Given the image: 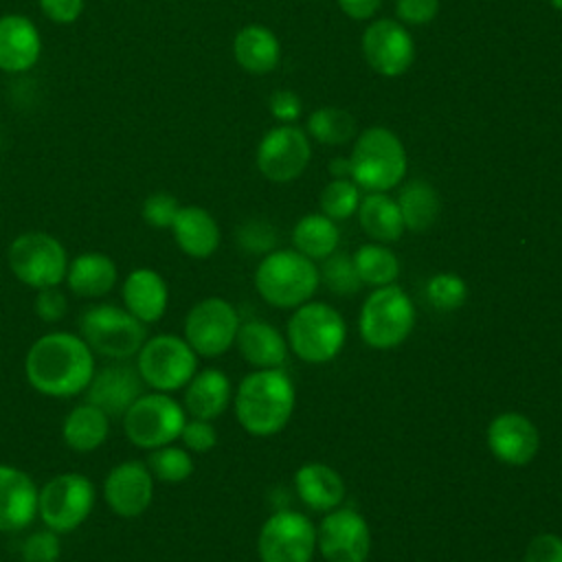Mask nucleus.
<instances>
[{
	"label": "nucleus",
	"mask_w": 562,
	"mask_h": 562,
	"mask_svg": "<svg viewBox=\"0 0 562 562\" xmlns=\"http://www.w3.org/2000/svg\"><path fill=\"white\" fill-rule=\"evenodd\" d=\"M94 485L86 474L61 472L37 492V518L55 533L75 531L94 507Z\"/></svg>",
	"instance_id": "nucleus-8"
},
{
	"label": "nucleus",
	"mask_w": 562,
	"mask_h": 562,
	"mask_svg": "<svg viewBox=\"0 0 562 562\" xmlns=\"http://www.w3.org/2000/svg\"><path fill=\"white\" fill-rule=\"evenodd\" d=\"M180 439L189 452H209L217 443V432L211 422L193 417L191 422H184Z\"/></svg>",
	"instance_id": "nucleus-42"
},
{
	"label": "nucleus",
	"mask_w": 562,
	"mask_h": 562,
	"mask_svg": "<svg viewBox=\"0 0 562 562\" xmlns=\"http://www.w3.org/2000/svg\"><path fill=\"white\" fill-rule=\"evenodd\" d=\"M116 266L103 252H81L68 261L66 283L72 294L83 299L105 296L116 285Z\"/></svg>",
	"instance_id": "nucleus-28"
},
{
	"label": "nucleus",
	"mask_w": 562,
	"mask_h": 562,
	"mask_svg": "<svg viewBox=\"0 0 562 562\" xmlns=\"http://www.w3.org/2000/svg\"><path fill=\"white\" fill-rule=\"evenodd\" d=\"M316 529L301 512L272 514L259 531L257 551L261 562H312Z\"/></svg>",
	"instance_id": "nucleus-13"
},
{
	"label": "nucleus",
	"mask_w": 562,
	"mask_h": 562,
	"mask_svg": "<svg viewBox=\"0 0 562 562\" xmlns=\"http://www.w3.org/2000/svg\"><path fill=\"white\" fill-rule=\"evenodd\" d=\"M143 389L145 382L138 369L116 362L94 371L86 389V402L99 406L108 417H123L125 411L145 393Z\"/></svg>",
	"instance_id": "nucleus-18"
},
{
	"label": "nucleus",
	"mask_w": 562,
	"mask_h": 562,
	"mask_svg": "<svg viewBox=\"0 0 562 562\" xmlns=\"http://www.w3.org/2000/svg\"><path fill=\"white\" fill-rule=\"evenodd\" d=\"M351 180L367 193H386L406 176V149L395 132L382 125L356 136L349 154Z\"/></svg>",
	"instance_id": "nucleus-3"
},
{
	"label": "nucleus",
	"mask_w": 562,
	"mask_h": 562,
	"mask_svg": "<svg viewBox=\"0 0 562 562\" xmlns=\"http://www.w3.org/2000/svg\"><path fill=\"white\" fill-rule=\"evenodd\" d=\"M329 173L334 178H351V162H349V156L342 158V156H336L329 165Z\"/></svg>",
	"instance_id": "nucleus-48"
},
{
	"label": "nucleus",
	"mask_w": 562,
	"mask_h": 562,
	"mask_svg": "<svg viewBox=\"0 0 562 562\" xmlns=\"http://www.w3.org/2000/svg\"><path fill=\"white\" fill-rule=\"evenodd\" d=\"M395 202L400 206L404 226L408 231H415V233H422V231L430 228L437 222L439 211H441L439 193L426 180H411V182H406L400 189Z\"/></svg>",
	"instance_id": "nucleus-31"
},
{
	"label": "nucleus",
	"mask_w": 562,
	"mask_h": 562,
	"mask_svg": "<svg viewBox=\"0 0 562 562\" xmlns=\"http://www.w3.org/2000/svg\"><path fill=\"white\" fill-rule=\"evenodd\" d=\"M178 211H180L178 200L167 191L147 195L143 202V209H140L143 220L154 228H171Z\"/></svg>",
	"instance_id": "nucleus-40"
},
{
	"label": "nucleus",
	"mask_w": 562,
	"mask_h": 562,
	"mask_svg": "<svg viewBox=\"0 0 562 562\" xmlns=\"http://www.w3.org/2000/svg\"><path fill=\"white\" fill-rule=\"evenodd\" d=\"M336 4L351 20H369L380 9L382 0H336Z\"/></svg>",
	"instance_id": "nucleus-47"
},
{
	"label": "nucleus",
	"mask_w": 562,
	"mask_h": 562,
	"mask_svg": "<svg viewBox=\"0 0 562 562\" xmlns=\"http://www.w3.org/2000/svg\"><path fill=\"white\" fill-rule=\"evenodd\" d=\"M110 432V417L94 404H77L61 424V439L75 452H92L101 448Z\"/></svg>",
	"instance_id": "nucleus-29"
},
{
	"label": "nucleus",
	"mask_w": 562,
	"mask_h": 562,
	"mask_svg": "<svg viewBox=\"0 0 562 562\" xmlns=\"http://www.w3.org/2000/svg\"><path fill=\"white\" fill-rule=\"evenodd\" d=\"M79 336L88 342L92 353L112 360H127L138 353L147 340L145 323L132 316L125 307L99 303L88 307L79 318Z\"/></svg>",
	"instance_id": "nucleus-7"
},
{
	"label": "nucleus",
	"mask_w": 562,
	"mask_h": 562,
	"mask_svg": "<svg viewBox=\"0 0 562 562\" xmlns=\"http://www.w3.org/2000/svg\"><path fill=\"white\" fill-rule=\"evenodd\" d=\"M307 134L323 145H345L356 136V119L342 108L323 105L307 116Z\"/></svg>",
	"instance_id": "nucleus-34"
},
{
	"label": "nucleus",
	"mask_w": 562,
	"mask_h": 562,
	"mask_svg": "<svg viewBox=\"0 0 562 562\" xmlns=\"http://www.w3.org/2000/svg\"><path fill=\"white\" fill-rule=\"evenodd\" d=\"M235 61L250 75H268L279 66L281 44L277 35L261 24H248L233 40Z\"/></svg>",
	"instance_id": "nucleus-27"
},
{
	"label": "nucleus",
	"mask_w": 562,
	"mask_h": 562,
	"mask_svg": "<svg viewBox=\"0 0 562 562\" xmlns=\"http://www.w3.org/2000/svg\"><path fill=\"white\" fill-rule=\"evenodd\" d=\"M294 487L299 498L314 512H331L345 498L342 476L327 463H303L294 474Z\"/></svg>",
	"instance_id": "nucleus-24"
},
{
	"label": "nucleus",
	"mask_w": 562,
	"mask_h": 562,
	"mask_svg": "<svg viewBox=\"0 0 562 562\" xmlns=\"http://www.w3.org/2000/svg\"><path fill=\"white\" fill-rule=\"evenodd\" d=\"M549 2H551V7H553V9L562 11V0H549Z\"/></svg>",
	"instance_id": "nucleus-49"
},
{
	"label": "nucleus",
	"mask_w": 562,
	"mask_h": 562,
	"mask_svg": "<svg viewBox=\"0 0 562 562\" xmlns=\"http://www.w3.org/2000/svg\"><path fill=\"white\" fill-rule=\"evenodd\" d=\"M125 310L140 323H156L165 316L169 290L165 279L154 268H134L121 285Z\"/></svg>",
	"instance_id": "nucleus-21"
},
{
	"label": "nucleus",
	"mask_w": 562,
	"mask_h": 562,
	"mask_svg": "<svg viewBox=\"0 0 562 562\" xmlns=\"http://www.w3.org/2000/svg\"><path fill=\"white\" fill-rule=\"evenodd\" d=\"M362 55L382 77H400L415 61V42L408 29L391 18L373 20L362 33Z\"/></svg>",
	"instance_id": "nucleus-16"
},
{
	"label": "nucleus",
	"mask_w": 562,
	"mask_h": 562,
	"mask_svg": "<svg viewBox=\"0 0 562 562\" xmlns=\"http://www.w3.org/2000/svg\"><path fill=\"white\" fill-rule=\"evenodd\" d=\"M415 307L397 285L375 288L362 303L358 327L371 349H395L413 331Z\"/></svg>",
	"instance_id": "nucleus-6"
},
{
	"label": "nucleus",
	"mask_w": 562,
	"mask_h": 562,
	"mask_svg": "<svg viewBox=\"0 0 562 562\" xmlns=\"http://www.w3.org/2000/svg\"><path fill=\"white\" fill-rule=\"evenodd\" d=\"M136 369L145 386L171 393L187 386V382L195 375L198 353L184 338L173 334H158L147 338L138 349Z\"/></svg>",
	"instance_id": "nucleus-10"
},
{
	"label": "nucleus",
	"mask_w": 562,
	"mask_h": 562,
	"mask_svg": "<svg viewBox=\"0 0 562 562\" xmlns=\"http://www.w3.org/2000/svg\"><path fill=\"white\" fill-rule=\"evenodd\" d=\"M321 274L334 294L349 296V294H356L358 288L362 285V281L358 279V272L353 268V259L347 252L334 250L329 257H325Z\"/></svg>",
	"instance_id": "nucleus-38"
},
{
	"label": "nucleus",
	"mask_w": 562,
	"mask_h": 562,
	"mask_svg": "<svg viewBox=\"0 0 562 562\" xmlns=\"http://www.w3.org/2000/svg\"><path fill=\"white\" fill-rule=\"evenodd\" d=\"M20 555L24 562H59V555H61L59 533H55L48 527L29 533L22 540Z\"/></svg>",
	"instance_id": "nucleus-39"
},
{
	"label": "nucleus",
	"mask_w": 562,
	"mask_h": 562,
	"mask_svg": "<svg viewBox=\"0 0 562 562\" xmlns=\"http://www.w3.org/2000/svg\"><path fill=\"white\" fill-rule=\"evenodd\" d=\"M487 446L501 463L527 465L538 454L540 435L529 417L509 411L490 422Z\"/></svg>",
	"instance_id": "nucleus-19"
},
{
	"label": "nucleus",
	"mask_w": 562,
	"mask_h": 562,
	"mask_svg": "<svg viewBox=\"0 0 562 562\" xmlns=\"http://www.w3.org/2000/svg\"><path fill=\"white\" fill-rule=\"evenodd\" d=\"M237 349L257 369H277L288 356V340L266 321H246L237 329Z\"/></svg>",
	"instance_id": "nucleus-26"
},
{
	"label": "nucleus",
	"mask_w": 562,
	"mask_h": 562,
	"mask_svg": "<svg viewBox=\"0 0 562 562\" xmlns=\"http://www.w3.org/2000/svg\"><path fill=\"white\" fill-rule=\"evenodd\" d=\"M426 296L439 312H452L465 303L468 283L454 272H437L426 285Z\"/></svg>",
	"instance_id": "nucleus-37"
},
{
	"label": "nucleus",
	"mask_w": 562,
	"mask_h": 562,
	"mask_svg": "<svg viewBox=\"0 0 562 562\" xmlns=\"http://www.w3.org/2000/svg\"><path fill=\"white\" fill-rule=\"evenodd\" d=\"M345 318L327 303H303L288 321L290 349L310 364H323L338 356L345 345Z\"/></svg>",
	"instance_id": "nucleus-5"
},
{
	"label": "nucleus",
	"mask_w": 562,
	"mask_h": 562,
	"mask_svg": "<svg viewBox=\"0 0 562 562\" xmlns=\"http://www.w3.org/2000/svg\"><path fill=\"white\" fill-rule=\"evenodd\" d=\"M231 402V380L220 369H202L184 386V411L195 419L213 422Z\"/></svg>",
	"instance_id": "nucleus-25"
},
{
	"label": "nucleus",
	"mask_w": 562,
	"mask_h": 562,
	"mask_svg": "<svg viewBox=\"0 0 562 562\" xmlns=\"http://www.w3.org/2000/svg\"><path fill=\"white\" fill-rule=\"evenodd\" d=\"M147 468H149L154 481L173 485V483L187 481L193 474V459L187 448L167 443V446L149 450Z\"/></svg>",
	"instance_id": "nucleus-35"
},
{
	"label": "nucleus",
	"mask_w": 562,
	"mask_h": 562,
	"mask_svg": "<svg viewBox=\"0 0 562 562\" xmlns=\"http://www.w3.org/2000/svg\"><path fill=\"white\" fill-rule=\"evenodd\" d=\"M360 187L351 178H334L321 191V211L329 220H347L360 206Z\"/></svg>",
	"instance_id": "nucleus-36"
},
{
	"label": "nucleus",
	"mask_w": 562,
	"mask_h": 562,
	"mask_svg": "<svg viewBox=\"0 0 562 562\" xmlns=\"http://www.w3.org/2000/svg\"><path fill=\"white\" fill-rule=\"evenodd\" d=\"M26 382L48 397H72L88 389L94 375V353L70 331L40 336L24 358Z\"/></svg>",
	"instance_id": "nucleus-1"
},
{
	"label": "nucleus",
	"mask_w": 562,
	"mask_h": 562,
	"mask_svg": "<svg viewBox=\"0 0 562 562\" xmlns=\"http://www.w3.org/2000/svg\"><path fill=\"white\" fill-rule=\"evenodd\" d=\"M316 547L327 562H364L371 551L369 525L356 509L336 507L321 520Z\"/></svg>",
	"instance_id": "nucleus-15"
},
{
	"label": "nucleus",
	"mask_w": 562,
	"mask_h": 562,
	"mask_svg": "<svg viewBox=\"0 0 562 562\" xmlns=\"http://www.w3.org/2000/svg\"><path fill=\"white\" fill-rule=\"evenodd\" d=\"M184 406L169 393H143L123 415L125 437L145 450H154L180 439L184 426Z\"/></svg>",
	"instance_id": "nucleus-11"
},
{
	"label": "nucleus",
	"mask_w": 562,
	"mask_h": 562,
	"mask_svg": "<svg viewBox=\"0 0 562 562\" xmlns=\"http://www.w3.org/2000/svg\"><path fill=\"white\" fill-rule=\"evenodd\" d=\"M439 13V0H395L397 22L404 26L430 24Z\"/></svg>",
	"instance_id": "nucleus-41"
},
{
	"label": "nucleus",
	"mask_w": 562,
	"mask_h": 562,
	"mask_svg": "<svg viewBox=\"0 0 562 562\" xmlns=\"http://www.w3.org/2000/svg\"><path fill=\"white\" fill-rule=\"evenodd\" d=\"M353 268L358 272V279L367 285L382 288L391 285L400 274V261L391 248L384 244H362L353 255Z\"/></svg>",
	"instance_id": "nucleus-33"
},
{
	"label": "nucleus",
	"mask_w": 562,
	"mask_h": 562,
	"mask_svg": "<svg viewBox=\"0 0 562 562\" xmlns=\"http://www.w3.org/2000/svg\"><path fill=\"white\" fill-rule=\"evenodd\" d=\"M40 9L48 20L57 24H70L81 15L83 0H40Z\"/></svg>",
	"instance_id": "nucleus-46"
},
{
	"label": "nucleus",
	"mask_w": 562,
	"mask_h": 562,
	"mask_svg": "<svg viewBox=\"0 0 562 562\" xmlns=\"http://www.w3.org/2000/svg\"><path fill=\"white\" fill-rule=\"evenodd\" d=\"M292 411L294 384L279 367L257 369L248 373L237 386L235 415L248 435H277L290 422Z\"/></svg>",
	"instance_id": "nucleus-2"
},
{
	"label": "nucleus",
	"mask_w": 562,
	"mask_h": 562,
	"mask_svg": "<svg viewBox=\"0 0 562 562\" xmlns=\"http://www.w3.org/2000/svg\"><path fill=\"white\" fill-rule=\"evenodd\" d=\"M356 213L362 231L378 244H393L406 231L400 206L389 193H367Z\"/></svg>",
	"instance_id": "nucleus-30"
},
{
	"label": "nucleus",
	"mask_w": 562,
	"mask_h": 562,
	"mask_svg": "<svg viewBox=\"0 0 562 562\" xmlns=\"http://www.w3.org/2000/svg\"><path fill=\"white\" fill-rule=\"evenodd\" d=\"M103 496L108 507L121 518H136L140 516L154 498V476L147 463L130 459L116 463L105 481H103Z\"/></svg>",
	"instance_id": "nucleus-17"
},
{
	"label": "nucleus",
	"mask_w": 562,
	"mask_h": 562,
	"mask_svg": "<svg viewBox=\"0 0 562 562\" xmlns=\"http://www.w3.org/2000/svg\"><path fill=\"white\" fill-rule=\"evenodd\" d=\"M312 147L307 134L292 125L281 123L263 134L257 145V169L272 182L296 180L310 165Z\"/></svg>",
	"instance_id": "nucleus-14"
},
{
	"label": "nucleus",
	"mask_w": 562,
	"mask_h": 562,
	"mask_svg": "<svg viewBox=\"0 0 562 562\" xmlns=\"http://www.w3.org/2000/svg\"><path fill=\"white\" fill-rule=\"evenodd\" d=\"M239 325V314L228 301L209 296L187 312L184 340L198 356L215 358L233 347Z\"/></svg>",
	"instance_id": "nucleus-12"
},
{
	"label": "nucleus",
	"mask_w": 562,
	"mask_h": 562,
	"mask_svg": "<svg viewBox=\"0 0 562 562\" xmlns=\"http://www.w3.org/2000/svg\"><path fill=\"white\" fill-rule=\"evenodd\" d=\"M318 281V268L299 250H272L255 270L259 296L274 307H299L307 303Z\"/></svg>",
	"instance_id": "nucleus-4"
},
{
	"label": "nucleus",
	"mask_w": 562,
	"mask_h": 562,
	"mask_svg": "<svg viewBox=\"0 0 562 562\" xmlns=\"http://www.w3.org/2000/svg\"><path fill=\"white\" fill-rule=\"evenodd\" d=\"M294 250L305 255L312 261L329 257L340 241V233L334 220H329L323 213H310L303 215L292 231Z\"/></svg>",
	"instance_id": "nucleus-32"
},
{
	"label": "nucleus",
	"mask_w": 562,
	"mask_h": 562,
	"mask_svg": "<svg viewBox=\"0 0 562 562\" xmlns=\"http://www.w3.org/2000/svg\"><path fill=\"white\" fill-rule=\"evenodd\" d=\"M9 268L18 281L33 290L59 285L66 279L68 255L61 241L42 231L18 235L7 250Z\"/></svg>",
	"instance_id": "nucleus-9"
},
{
	"label": "nucleus",
	"mask_w": 562,
	"mask_h": 562,
	"mask_svg": "<svg viewBox=\"0 0 562 562\" xmlns=\"http://www.w3.org/2000/svg\"><path fill=\"white\" fill-rule=\"evenodd\" d=\"M525 562H562V538L558 533H538L529 540Z\"/></svg>",
	"instance_id": "nucleus-44"
},
{
	"label": "nucleus",
	"mask_w": 562,
	"mask_h": 562,
	"mask_svg": "<svg viewBox=\"0 0 562 562\" xmlns=\"http://www.w3.org/2000/svg\"><path fill=\"white\" fill-rule=\"evenodd\" d=\"M268 108H270V114L281 123H294L303 112V103H301L299 94L292 90L272 92Z\"/></svg>",
	"instance_id": "nucleus-45"
},
{
	"label": "nucleus",
	"mask_w": 562,
	"mask_h": 562,
	"mask_svg": "<svg viewBox=\"0 0 562 562\" xmlns=\"http://www.w3.org/2000/svg\"><path fill=\"white\" fill-rule=\"evenodd\" d=\"M37 487L33 479L9 463H0V531L26 529L37 516Z\"/></svg>",
	"instance_id": "nucleus-20"
},
{
	"label": "nucleus",
	"mask_w": 562,
	"mask_h": 562,
	"mask_svg": "<svg viewBox=\"0 0 562 562\" xmlns=\"http://www.w3.org/2000/svg\"><path fill=\"white\" fill-rule=\"evenodd\" d=\"M171 233L178 248L193 259H206L220 246V226L202 206H180Z\"/></svg>",
	"instance_id": "nucleus-23"
},
{
	"label": "nucleus",
	"mask_w": 562,
	"mask_h": 562,
	"mask_svg": "<svg viewBox=\"0 0 562 562\" xmlns=\"http://www.w3.org/2000/svg\"><path fill=\"white\" fill-rule=\"evenodd\" d=\"M42 40L35 24L24 15L0 18V70L24 72L40 59Z\"/></svg>",
	"instance_id": "nucleus-22"
},
{
	"label": "nucleus",
	"mask_w": 562,
	"mask_h": 562,
	"mask_svg": "<svg viewBox=\"0 0 562 562\" xmlns=\"http://www.w3.org/2000/svg\"><path fill=\"white\" fill-rule=\"evenodd\" d=\"M33 310L44 323H57L64 318V314L68 310L66 294L57 285L42 288V290H37V294L33 299Z\"/></svg>",
	"instance_id": "nucleus-43"
}]
</instances>
